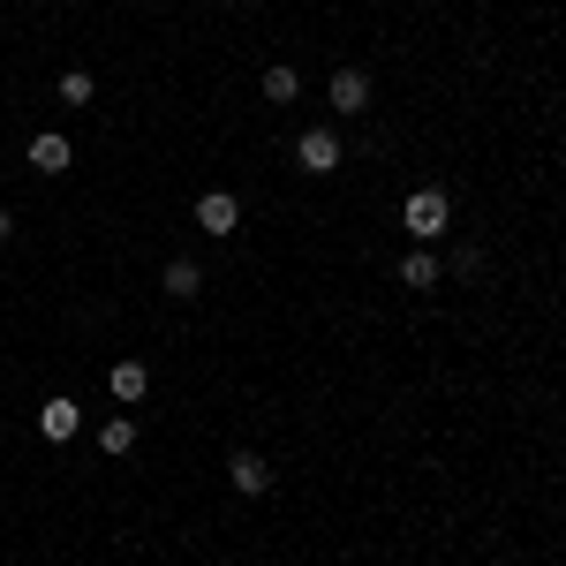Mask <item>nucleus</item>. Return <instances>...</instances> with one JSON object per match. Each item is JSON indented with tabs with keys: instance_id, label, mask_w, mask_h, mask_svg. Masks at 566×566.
<instances>
[{
	"instance_id": "1",
	"label": "nucleus",
	"mask_w": 566,
	"mask_h": 566,
	"mask_svg": "<svg viewBox=\"0 0 566 566\" xmlns=\"http://www.w3.org/2000/svg\"><path fill=\"white\" fill-rule=\"evenodd\" d=\"M446 219H453V205H446V189H431V181L400 205V227H408L416 242H438V234H446Z\"/></svg>"
},
{
	"instance_id": "2",
	"label": "nucleus",
	"mask_w": 566,
	"mask_h": 566,
	"mask_svg": "<svg viewBox=\"0 0 566 566\" xmlns=\"http://www.w3.org/2000/svg\"><path fill=\"white\" fill-rule=\"evenodd\" d=\"M295 167H303V175H333V167H340V136L333 129H303L295 136Z\"/></svg>"
},
{
	"instance_id": "3",
	"label": "nucleus",
	"mask_w": 566,
	"mask_h": 566,
	"mask_svg": "<svg viewBox=\"0 0 566 566\" xmlns=\"http://www.w3.org/2000/svg\"><path fill=\"white\" fill-rule=\"evenodd\" d=\"M197 227H205V234H234V227H242V197L205 189V197H197Z\"/></svg>"
},
{
	"instance_id": "4",
	"label": "nucleus",
	"mask_w": 566,
	"mask_h": 566,
	"mask_svg": "<svg viewBox=\"0 0 566 566\" xmlns=\"http://www.w3.org/2000/svg\"><path fill=\"white\" fill-rule=\"evenodd\" d=\"M106 392H114V400H122V408H136V400H144V392H151V370H144V363H136V355H122V363H114V370H106Z\"/></svg>"
},
{
	"instance_id": "5",
	"label": "nucleus",
	"mask_w": 566,
	"mask_h": 566,
	"mask_svg": "<svg viewBox=\"0 0 566 566\" xmlns=\"http://www.w3.org/2000/svg\"><path fill=\"white\" fill-rule=\"evenodd\" d=\"M39 431L53 438V446H69V438L84 431V408H76L69 392H61V400H45V408H39Z\"/></svg>"
},
{
	"instance_id": "6",
	"label": "nucleus",
	"mask_w": 566,
	"mask_h": 566,
	"mask_svg": "<svg viewBox=\"0 0 566 566\" xmlns=\"http://www.w3.org/2000/svg\"><path fill=\"white\" fill-rule=\"evenodd\" d=\"M227 483H234L242 499H264V491H272V469H264L258 453H234V461H227Z\"/></svg>"
},
{
	"instance_id": "7",
	"label": "nucleus",
	"mask_w": 566,
	"mask_h": 566,
	"mask_svg": "<svg viewBox=\"0 0 566 566\" xmlns=\"http://www.w3.org/2000/svg\"><path fill=\"white\" fill-rule=\"evenodd\" d=\"M31 167H39V175H69V167H76V151H69V136H31Z\"/></svg>"
},
{
	"instance_id": "8",
	"label": "nucleus",
	"mask_w": 566,
	"mask_h": 566,
	"mask_svg": "<svg viewBox=\"0 0 566 566\" xmlns=\"http://www.w3.org/2000/svg\"><path fill=\"white\" fill-rule=\"evenodd\" d=\"M363 106H370V76L363 69H340L333 76V114H363Z\"/></svg>"
},
{
	"instance_id": "9",
	"label": "nucleus",
	"mask_w": 566,
	"mask_h": 566,
	"mask_svg": "<svg viewBox=\"0 0 566 566\" xmlns=\"http://www.w3.org/2000/svg\"><path fill=\"white\" fill-rule=\"evenodd\" d=\"M400 287H438V258L423 250V242H416V250L400 258Z\"/></svg>"
},
{
	"instance_id": "10",
	"label": "nucleus",
	"mask_w": 566,
	"mask_h": 566,
	"mask_svg": "<svg viewBox=\"0 0 566 566\" xmlns=\"http://www.w3.org/2000/svg\"><path fill=\"white\" fill-rule=\"evenodd\" d=\"M159 287H167V295H181V303H189V295H197V287H205V272H197V264H189V258H175V264H167V272H159Z\"/></svg>"
},
{
	"instance_id": "11",
	"label": "nucleus",
	"mask_w": 566,
	"mask_h": 566,
	"mask_svg": "<svg viewBox=\"0 0 566 566\" xmlns=\"http://www.w3.org/2000/svg\"><path fill=\"white\" fill-rule=\"evenodd\" d=\"M98 446H106L114 461H122V453H136V416H114V423L98 431Z\"/></svg>"
},
{
	"instance_id": "12",
	"label": "nucleus",
	"mask_w": 566,
	"mask_h": 566,
	"mask_svg": "<svg viewBox=\"0 0 566 566\" xmlns=\"http://www.w3.org/2000/svg\"><path fill=\"white\" fill-rule=\"evenodd\" d=\"M295 91H303V76H295V69H264V98H272V106H287Z\"/></svg>"
},
{
	"instance_id": "13",
	"label": "nucleus",
	"mask_w": 566,
	"mask_h": 566,
	"mask_svg": "<svg viewBox=\"0 0 566 566\" xmlns=\"http://www.w3.org/2000/svg\"><path fill=\"white\" fill-rule=\"evenodd\" d=\"M61 98H69V106H91V76L84 69H61Z\"/></svg>"
},
{
	"instance_id": "14",
	"label": "nucleus",
	"mask_w": 566,
	"mask_h": 566,
	"mask_svg": "<svg viewBox=\"0 0 566 566\" xmlns=\"http://www.w3.org/2000/svg\"><path fill=\"white\" fill-rule=\"evenodd\" d=\"M8 234H15V219H8V212H0V242H8Z\"/></svg>"
}]
</instances>
